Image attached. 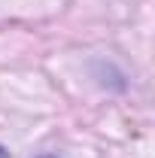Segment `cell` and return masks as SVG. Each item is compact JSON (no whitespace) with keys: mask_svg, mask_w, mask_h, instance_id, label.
Masks as SVG:
<instances>
[{"mask_svg":"<svg viewBox=\"0 0 155 158\" xmlns=\"http://www.w3.org/2000/svg\"><path fill=\"white\" fill-rule=\"evenodd\" d=\"M0 158H9V155H6V152H3V149H0Z\"/></svg>","mask_w":155,"mask_h":158,"instance_id":"obj_1","label":"cell"},{"mask_svg":"<svg viewBox=\"0 0 155 158\" xmlns=\"http://www.w3.org/2000/svg\"><path fill=\"white\" fill-rule=\"evenodd\" d=\"M37 158H55V155H37Z\"/></svg>","mask_w":155,"mask_h":158,"instance_id":"obj_2","label":"cell"}]
</instances>
